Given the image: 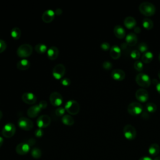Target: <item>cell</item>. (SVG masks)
I'll use <instances>...</instances> for the list:
<instances>
[{
  "label": "cell",
  "mask_w": 160,
  "mask_h": 160,
  "mask_svg": "<svg viewBox=\"0 0 160 160\" xmlns=\"http://www.w3.org/2000/svg\"><path fill=\"white\" fill-rule=\"evenodd\" d=\"M136 98L141 103H144L148 100L149 94L147 90L143 88H140L135 93Z\"/></svg>",
  "instance_id": "obj_12"
},
{
  "label": "cell",
  "mask_w": 160,
  "mask_h": 160,
  "mask_svg": "<svg viewBox=\"0 0 160 160\" xmlns=\"http://www.w3.org/2000/svg\"><path fill=\"white\" fill-rule=\"evenodd\" d=\"M30 67V63L26 59H22L17 63V68L21 71H24Z\"/></svg>",
  "instance_id": "obj_22"
},
{
  "label": "cell",
  "mask_w": 160,
  "mask_h": 160,
  "mask_svg": "<svg viewBox=\"0 0 160 160\" xmlns=\"http://www.w3.org/2000/svg\"><path fill=\"white\" fill-rule=\"evenodd\" d=\"M110 56L114 60H118L122 54V50L118 45H113L110 48Z\"/></svg>",
  "instance_id": "obj_18"
},
{
  "label": "cell",
  "mask_w": 160,
  "mask_h": 160,
  "mask_svg": "<svg viewBox=\"0 0 160 160\" xmlns=\"http://www.w3.org/2000/svg\"><path fill=\"white\" fill-rule=\"evenodd\" d=\"M30 149L29 145L26 143H21L17 145L16 148V152L20 155L26 154Z\"/></svg>",
  "instance_id": "obj_15"
},
{
  "label": "cell",
  "mask_w": 160,
  "mask_h": 160,
  "mask_svg": "<svg viewBox=\"0 0 160 160\" xmlns=\"http://www.w3.org/2000/svg\"><path fill=\"white\" fill-rule=\"evenodd\" d=\"M123 134L127 140H132L136 138V131L131 125H127L123 128Z\"/></svg>",
  "instance_id": "obj_10"
},
{
  "label": "cell",
  "mask_w": 160,
  "mask_h": 160,
  "mask_svg": "<svg viewBox=\"0 0 160 160\" xmlns=\"http://www.w3.org/2000/svg\"><path fill=\"white\" fill-rule=\"evenodd\" d=\"M145 109L147 112L153 113L156 111L157 106H156V104H154L153 103H148L145 106Z\"/></svg>",
  "instance_id": "obj_30"
},
{
  "label": "cell",
  "mask_w": 160,
  "mask_h": 160,
  "mask_svg": "<svg viewBox=\"0 0 160 160\" xmlns=\"http://www.w3.org/2000/svg\"><path fill=\"white\" fill-rule=\"evenodd\" d=\"M153 160H160V156H158V157H155L154 158V159Z\"/></svg>",
  "instance_id": "obj_49"
},
{
  "label": "cell",
  "mask_w": 160,
  "mask_h": 160,
  "mask_svg": "<svg viewBox=\"0 0 160 160\" xmlns=\"http://www.w3.org/2000/svg\"><path fill=\"white\" fill-rule=\"evenodd\" d=\"M126 42L127 44L129 46H135L138 42V37L137 36L133 33H130L126 36Z\"/></svg>",
  "instance_id": "obj_21"
},
{
  "label": "cell",
  "mask_w": 160,
  "mask_h": 160,
  "mask_svg": "<svg viewBox=\"0 0 160 160\" xmlns=\"http://www.w3.org/2000/svg\"><path fill=\"white\" fill-rule=\"evenodd\" d=\"M51 122V120L49 116L47 114H43L38 117L36 121V124H37V126L40 129H42V128H45L48 126H50Z\"/></svg>",
  "instance_id": "obj_9"
},
{
  "label": "cell",
  "mask_w": 160,
  "mask_h": 160,
  "mask_svg": "<svg viewBox=\"0 0 160 160\" xmlns=\"http://www.w3.org/2000/svg\"><path fill=\"white\" fill-rule=\"evenodd\" d=\"M113 32L116 37L119 39H123L126 36V32L125 29L121 25H116L113 29Z\"/></svg>",
  "instance_id": "obj_17"
},
{
  "label": "cell",
  "mask_w": 160,
  "mask_h": 160,
  "mask_svg": "<svg viewBox=\"0 0 160 160\" xmlns=\"http://www.w3.org/2000/svg\"><path fill=\"white\" fill-rule=\"evenodd\" d=\"M130 56L132 59L137 60L140 57V52L138 50H133L130 53Z\"/></svg>",
  "instance_id": "obj_34"
},
{
  "label": "cell",
  "mask_w": 160,
  "mask_h": 160,
  "mask_svg": "<svg viewBox=\"0 0 160 160\" xmlns=\"http://www.w3.org/2000/svg\"><path fill=\"white\" fill-rule=\"evenodd\" d=\"M21 31L19 28L15 27L11 29V36L15 40L18 39L21 37Z\"/></svg>",
  "instance_id": "obj_28"
},
{
  "label": "cell",
  "mask_w": 160,
  "mask_h": 160,
  "mask_svg": "<svg viewBox=\"0 0 160 160\" xmlns=\"http://www.w3.org/2000/svg\"><path fill=\"white\" fill-rule=\"evenodd\" d=\"M41 109H42L40 108L39 105H33L28 109L27 114L29 118H35L39 114Z\"/></svg>",
  "instance_id": "obj_20"
},
{
  "label": "cell",
  "mask_w": 160,
  "mask_h": 160,
  "mask_svg": "<svg viewBox=\"0 0 160 160\" xmlns=\"http://www.w3.org/2000/svg\"><path fill=\"white\" fill-rule=\"evenodd\" d=\"M134 67L138 71H141L143 69V62L140 60H136L134 63Z\"/></svg>",
  "instance_id": "obj_33"
},
{
  "label": "cell",
  "mask_w": 160,
  "mask_h": 160,
  "mask_svg": "<svg viewBox=\"0 0 160 160\" xmlns=\"http://www.w3.org/2000/svg\"><path fill=\"white\" fill-rule=\"evenodd\" d=\"M35 143H36L35 140L33 139V138H31V139H29V140L28 141V143H27L29 145V146H33V145L35 144Z\"/></svg>",
  "instance_id": "obj_42"
},
{
  "label": "cell",
  "mask_w": 160,
  "mask_h": 160,
  "mask_svg": "<svg viewBox=\"0 0 160 160\" xmlns=\"http://www.w3.org/2000/svg\"><path fill=\"white\" fill-rule=\"evenodd\" d=\"M61 83L64 87H68L71 84V80L69 78H64L61 79Z\"/></svg>",
  "instance_id": "obj_38"
},
{
  "label": "cell",
  "mask_w": 160,
  "mask_h": 160,
  "mask_svg": "<svg viewBox=\"0 0 160 160\" xmlns=\"http://www.w3.org/2000/svg\"><path fill=\"white\" fill-rule=\"evenodd\" d=\"M159 151H160V148H159V145L156 143L152 144L148 149L149 153L153 156H155L158 155L159 154Z\"/></svg>",
  "instance_id": "obj_26"
},
{
  "label": "cell",
  "mask_w": 160,
  "mask_h": 160,
  "mask_svg": "<svg viewBox=\"0 0 160 160\" xmlns=\"http://www.w3.org/2000/svg\"><path fill=\"white\" fill-rule=\"evenodd\" d=\"M7 45L6 42L3 39H0V53L4 52L7 49Z\"/></svg>",
  "instance_id": "obj_36"
},
{
  "label": "cell",
  "mask_w": 160,
  "mask_h": 160,
  "mask_svg": "<svg viewBox=\"0 0 160 160\" xmlns=\"http://www.w3.org/2000/svg\"><path fill=\"white\" fill-rule=\"evenodd\" d=\"M38 105L41 109H45L47 107V103L46 101L42 100L39 102Z\"/></svg>",
  "instance_id": "obj_41"
},
{
  "label": "cell",
  "mask_w": 160,
  "mask_h": 160,
  "mask_svg": "<svg viewBox=\"0 0 160 160\" xmlns=\"http://www.w3.org/2000/svg\"><path fill=\"white\" fill-rule=\"evenodd\" d=\"M111 77L116 81H123L126 77V73L122 69H116L111 72Z\"/></svg>",
  "instance_id": "obj_14"
},
{
  "label": "cell",
  "mask_w": 160,
  "mask_h": 160,
  "mask_svg": "<svg viewBox=\"0 0 160 160\" xmlns=\"http://www.w3.org/2000/svg\"><path fill=\"white\" fill-rule=\"evenodd\" d=\"M103 67L104 69L106 70H110L112 67H113V65H112V63L109 61H104L103 63Z\"/></svg>",
  "instance_id": "obj_37"
},
{
  "label": "cell",
  "mask_w": 160,
  "mask_h": 160,
  "mask_svg": "<svg viewBox=\"0 0 160 160\" xmlns=\"http://www.w3.org/2000/svg\"><path fill=\"white\" fill-rule=\"evenodd\" d=\"M123 23L128 29H132L136 26V21L133 17L128 16L125 19Z\"/></svg>",
  "instance_id": "obj_23"
},
{
  "label": "cell",
  "mask_w": 160,
  "mask_h": 160,
  "mask_svg": "<svg viewBox=\"0 0 160 160\" xmlns=\"http://www.w3.org/2000/svg\"><path fill=\"white\" fill-rule=\"evenodd\" d=\"M33 53V47L29 44H23L20 45L17 49V55L20 58L25 59L29 57Z\"/></svg>",
  "instance_id": "obj_3"
},
{
  "label": "cell",
  "mask_w": 160,
  "mask_h": 160,
  "mask_svg": "<svg viewBox=\"0 0 160 160\" xmlns=\"http://www.w3.org/2000/svg\"><path fill=\"white\" fill-rule=\"evenodd\" d=\"M55 13L52 10H46L42 15V20L43 22L46 23H51L55 18Z\"/></svg>",
  "instance_id": "obj_16"
},
{
  "label": "cell",
  "mask_w": 160,
  "mask_h": 160,
  "mask_svg": "<svg viewBox=\"0 0 160 160\" xmlns=\"http://www.w3.org/2000/svg\"><path fill=\"white\" fill-rule=\"evenodd\" d=\"M138 50L140 52V53H146V51H148V46L147 45L146 43H141L138 47Z\"/></svg>",
  "instance_id": "obj_32"
},
{
  "label": "cell",
  "mask_w": 160,
  "mask_h": 160,
  "mask_svg": "<svg viewBox=\"0 0 160 160\" xmlns=\"http://www.w3.org/2000/svg\"><path fill=\"white\" fill-rule=\"evenodd\" d=\"M34 135L38 138H41L43 135V131L42 129H40V128L37 129L34 132Z\"/></svg>",
  "instance_id": "obj_40"
},
{
  "label": "cell",
  "mask_w": 160,
  "mask_h": 160,
  "mask_svg": "<svg viewBox=\"0 0 160 160\" xmlns=\"http://www.w3.org/2000/svg\"><path fill=\"white\" fill-rule=\"evenodd\" d=\"M61 121L62 123L66 126H72L74 123V120L73 118L71 116L68 114H64L62 117Z\"/></svg>",
  "instance_id": "obj_24"
},
{
  "label": "cell",
  "mask_w": 160,
  "mask_h": 160,
  "mask_svg": "<svg viewBox=\"0 0 160 160\" xmlns=\"http://www.w3.org/2000/svg\"><path fill=\"white\" fill-rule=\"evenodd\" d=\"M143 26L147 30H150L153 27V22L149 18H144L142 22Z\"/></svg>",
  "instance_id": "obj_29"
},
{
  "label": "cell",
  "mask_w": 160,
  "mask_h": 160,
  "mask_svg": "<svg viewBox=\"0 0 160 160\" xmlns=\"http://www.w3.org/2000/svg\"><path fill=\"white\" fill-rule=\"evenodd\" d=\"M16 133V127L14 124L9 123L6 124L2 130V135L4 137L10 138Z\"/></svg>",
  "instance_id": "obj_8"
},
{
  "label": "cell",
  "mask_w": 160,
  "mask_h": 160,
  "mask_svg": "<svg viewBox=\"0 0 160 160\" xmlns=\"http://www.w3.org/2000/svg\"><path fill=\"white\" fill-rule=\"evenodd\" d=\"M3 141H4V140L2 137L0 136V147H2V146L3 145Z\"/></svg>",
  "instance_id": "obj_47"
},
{
  "label": "cell",
  "mask_w": 160,
  "mask_h": 160,
  "mask_svg": "<svg viewBox=\"0 0 160 160\" xmlns=\"http://www.w3.org/2000/svg\"><path fill=\"white\" fill-rule=\"evenodd\" d=\"M153 59V55L151 51H146L143 53L141 56V61L144 63L148 64L152 61Z\"/></svg>",
  "instance_id": "obj_25"
},
{
  "label": "cell",
  "mask_w": 160,
  "mask_h": 160,
  "mask_svg": "<svg viewBox=\"0 0 160 160\" xmlns=\"http://www.w3.org/2000/svg\"><path fill=\"white\" fill-rule=\"evenodd\" d=\"M3 118V113H2V111L0 110V120L2 119V118Z\"/></svg>",
  "instance_id": "obj_48"
},
{
  "label": "cell",
  "mask_w": 160,
  "mask_h": 160,
  "mask_svg": "<svg viewBox=\"0 0 160 160\" xmlns=\"http://www.w3.org/2000/svg\"><path fill=\"white\" fill-rule=\"evenodd\" d=\"M139 160H153L151 158L148 157V156H145V157H142Z\"/></svg>",
  "instance_id": "obj_45"
},
{
  "label": "cell",
  "mask_w": 160,
  "mask_h": 160,
  "mask_svg": "<svg viewBox=\"0 0 160 160\" xmlns=\"http://www.w3.org/2000/svg\"><path fill=\"white\" fill-rule=\"evenodd\" d=\"M63 96L58 92H53L50 96V101L54 106H60L63 103Z\"/></svg>",
  "instance_id": "obj_11"
},
{
  "label": "cell",
  "mask_w": 160,
  "mask_h": 160,
  "mask_svg": "<svg viewBox=\"0 0 160 160\" xmlns=\"http://www.w3.org/2000/svg\"><path fill=\"white\" fill-rule=\"evenodd\" d=\"M156 89L158 91V92L160 94V82H158V83L156 84Z\"/></svg>",
  "instance_id": "obj_44"
},
{
  "label": "cell",
  "mask_w": 160,
  "mask_h": 160,
  "mask_svg": "<svg viewBox=\"0 0 160 160\" xmlns=\"http://www.w3.org/2000/svg\"><path fill=\"white\" fill-rule=\"evenodd\" d=\"M158 58H159V61H160V53H159V57H158Z\"/></svg>",
  "instance_id": "obj_51"
},
{
  "label": "cell",
  "mask_w": 160,
  "mask_h": 160,
  "mask_svg": "<svg viewBox=\"0 0 160 160\" xmlns=\"http://www.w3.org/2000/svg\"><path fill=\"white\" fill-rule=\"evenodd\" d=\"M143 111V106L138 102H132L128 106V111L132 116L140 115L142 113Z\"/></svg>",
  "instance_id": "obj_5"
},
{
  "label": "cell",
  "mask_w": 160,
  "mask_h": 160,
  "mask_svg": "<svg viewBox=\"0 0 160 160\" xmlns=\"http://www.w3.org/2000/svg\"><path fill=\"white\" fill-rule=\"evenodd\" d=\"M21 99L24 103L28 104H34L36 101L37 98L33 93L27 92L22 95Z\"/></svg>",
  "instance_id": "obj_13"
},
{
  "label": "cell",
  "mask_w": 160,
  "mask_h": 160,
  "mask_svg": "<svg viewBox=\"0 0 160 160\" xmlns=\"http://www.w3.org/2000/svg\"><path fill=\"white\" fill-rule=\"evenodd\" d=\"M55 15H58V16H60V15H61L62 14L63 11H62L61 9L58 8V9H56V11H55Z\"/></svg>",
  "instance_id": "obj_43"
},
{
  "label": "cell",
  "mask_w": 160,
  "mask_h": 160,
  "mask_svg": "<svg viewBox=\"0 0 160 160\" xmlns=\"http://www.w3.org/2000/svg\"><path fill=\"white\" fill-rule=\"evenodd\" d=\"M34 49L39 54H43L47 52V50H48L47 45L43 43H39L36 45L34 47Z\"/></svg>",
  "instance_id": "obj_27"
},
{
  "label": "cell",
  "mask_w": 160,
  "mask_h": 160,
  "mask_svg": "<svg viewBox=\"0 0 160 160\" xmlns=\"http://www.w3.org/2000/svg\"><path fill=\"white\" fill-rule=\"evenodd\" d=\"M65 110L71 115L77 114L80 110L79 103L75 100H69L64 106Z\"/></svg>",
  "instance_id": "obj_4"
},
{
  "label": "cell",
  "mask_w": 160,
  "mask_h": 160,
  "mask_svg": "<svg viewBox=\"0 0 160 160\" xmlns=\"http://www.w3.org/2000/svg\"><path fill=\"white\" fill-rule=\"evenodd\" d=\"M59 50L56 47H51L47 50L48 58L51 60H55L58 57Z\"/></svg>",
  "instance_id": "obj_19"
},
{
  "label": "cell",
  "mask_w": 160,
  "mask_h": 160,
  "mask_svg": "<svg viewBox=\"0 0 160 160\" xmlns=\"http://www.w3.org/2000/svg\"><path fill=\"white\" fill-rule=\"evenodd\" d=\"M18 125L21 129L24 131H29L33 128V122L26 117L20 118L18 121Z\"/></svg>",
  "instance_id": "obj_6"
},
{
  "label": "cell",
  "mask_w": 160,
  "mask_h": 160,
  "mask_svg": "<svg viewBox=\"0 0 160 160\" xmlns=\"http://www.w3.org/2000/svg\"><path fill=\"white\" fill-rule=\"evenodd\" d=\"M42 155V151L38 148H34L31 151V156L34 159H39Z\"/></svg>",
  "instance_id": "obj_31"
},
{
  "label": "cell",
  "mask_w": 160,
  "mask_h": 160,
  "mask_svg": "<svg viewBox=\"0 0 160 160\" xmlns=\"http://www.w3.org/2000/svg\"><path fill=\"white\" fill-rule=\"evenodd\" d=\"M100 47L103 51H108V50H110V48H111L110 45L107 42H104V43H101Z\"/></svg>",
  "instance_id": "obj_39"
},
{
  "label": "cell",
  "mask_w": 160,
  "mask_h": 160,
  "mask_svg": "<svg viewBox=\"0 0 160 160\" xmlns=\"http://www.w3.org/2000/svg\"><path fill=\"white\" fill-rule=\"evenodd\" d=\"M158 77H159V79H160V69L159 70V71H158Z\"/></svg>",
  "instance_id": "obj_50"
},
{
  "label": "cell",
  "mask_w": 160,
  "mask_h": 160,
  "mask_svg": "<svg viewBox=\"0 0 160 160\" xmlns=\"http://www.w3.org/2000/svg\"><path fill=\"white\" fill-rule=\"evenodd\" d=\"M135 81L139 86L143 88L149 87L151 83L149 76L147 74L143 73H140L136 76Z\"/></svg>",
  "instance_id": "obj_2"
},
{
  "label": "cell",
  "mask_w": 160,
  "mask_h": 160,
  "mask_svg": "<svg viewBox=\"0 0 160 160\" xmlns=\"http://www.w3.org/2000/svg\"><path fill=\"white\" fill-rule=\"evenodd\" d=\"M65 109L64 108H61L60 107L58 108H57L55 111V114L56 115L58 116H63L64 115L65 113Z\"/></svg>",
  "instance_id": "obj_35"
},
{
  "label": "cell",
  "mask_w": 160,
  "mask_h": 160,
  "mask_svg": "<svg viewBox=\"0 0 160 160\" xmlns=\"http://www.w3.org/2000/svg\"><path fill=\"white\" fill-rule=\"evenodd\" d=\"M139 11L146 16H153L156 12L155 6L150 2H143L139 5Z\"/></svg>",
  "instance_id": "obj_1"
},
{
  "label": "cell",
  "mask_w": 160,
  "mask_h": 160,
  "mask_svg": "<svg viewBox=\"0 0 160 160\" xmlns=\"http://www.w3.org/2000/svg\"><path fill=\"white\" fill-rule=\"evenodd\" d=\"M66 73L65 66L63 64H56L53 69L52 74L56 79H61Z\"/></svg>",
  "instance_id": "obj_7"
},
{
  "label": "cell",
  "mask_w": 160,
  "mask_h": 160,
  "mask_svg": "<svg viewBox=\"0 0 160 160\" xmlns=\"http://www.w3.org/2000/svg\"><path fill=\"white\" fill-rule=\"evenodd\" d=\"M134 31L136 33H140V31H141V29L139 27H135Z\"/></svg>",
  "instance_id": "obj_46"
}]
</instances>
